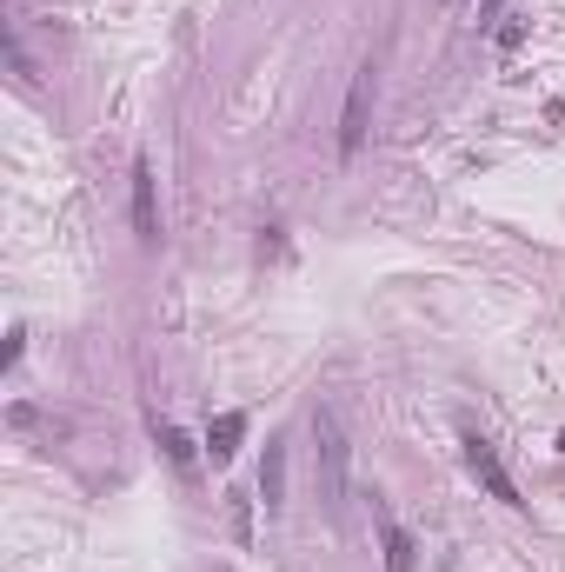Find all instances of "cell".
Returning a JSON list of instances; mask_svg holds the SVG:
<instances>
[{"instance_id":"obj_1","label":"cell","mask_w":565,"mask_h":572,"mask_svg":"<svg viewBox=\"0 0 565 572\" xmlns=\"http://www.w3.org/2000/svg\"><path fill=\"white\" fill-rule=\"evenodd\" d=\"M313 453H320V499L326 512L346 506V473H352V446H346V427H339V412L333 406H313Z\"/></svg>"},{"instance_id":"obj_2","label":"cell","mask_w":565,"mask_h":572,"mask_svg":"<svg viewBox=\"0 0 565 572\" xmlns=\"http://www.w3.org/2000/svg\"><path fill=\"white\" fill-rule=\"evenodd\" d=\"M367 114H373V61H359L352 87H346V107H339V161H352L367 147Z\"/></svg>"},{"instance_id":"obj_3","label":"cell","mask_w":565,"mask_h":572,"mask_svg":"<svg viewBox=\"0 0 565 572\" xmlns=\"http://www.w3.org/2000/svg\"><path fill=\"white\" fill-rule=\"evenodd\" d=\"M466 466H473V480H479V486H486L499 506H526V499H519V486H512V473L499 466L492 440H479V433H473V440H466Z\"/></svg>"},{"instance_id":"obj_4","label":"cell","mask_w":565,"mask_h":572,"mask_svg":"<svg viewBox=\"0 0 565 572\" xmlns=\"http://www.w3.org/2000/svg\"><path fill=\"white\" fill-rule=\"evenodd\" d=\"M133 240L160 246V206H153V161L133 153Z\"/></svg>"},{"instance_id":"obj_5","label":"cell","mask_w":565,"mask_h":572,"mask_svg":"<svg viewBox=\"0 0 565 572\" xmlns=\"http://www.w3.org/2000/svg\"><path fill=\"white\" fill-rule=\"evenodd\" d=\"M260 506H267V512L286 506V433H273L267 453H260Z\"/></svg>"},{"instance_id":"obj_6","label":"cell","mask_w":565,"mask_h":572,"mask_svg":"<svg viewBox=\"0 0 565 572\" xmlns=\"http://www.w3.org/2000/svg\"><path fill=\"white\" fill-rule=\"evenodd\" d=\"M380 546H386V572H413V552L420 546H413V533H406L393 512H380Z\"/></svg>"},{"instance_id":"obj_7","label":"cell","mask_w":565,"mask_h":572,"mask_svg":"<svg viewBox=\"0 0 565 572\" xmlns=\"http://www.w3.org/2000/svg\"><path fill=\"white\" fill-rule=\"evenodd\" d=\"M240 440H246V412H214V427H207V453H214L220 466L240 453Z\"/></svg>"},{"instance_id":"obj_8","label":"cell","mask_w":565,"mask_h":572,"mask_svg":"<svg viewBox=\"0 0 565 572\" xmlns=\"http://www.w3.org/2000/svg\"><path fill=\"white\" fill-rule=\"evenodd\" d=\"M153 440H160V453H167V459L180 466V473H187V466H193V440H187L180 427H167V420H160V427H153Z\"/></svg>"},{"instance_id":"obj_9","label":"cell","mask_w":565,"mask_h":572,"mask_svg":"<svg viewBox=\"0 0 565 572\" xmlns=\"http://www.w3.org/2000/svg\"><path fill=\"white\" fill-rule=\"evenodd\" d=\"M519 40H526V14H505V27H499V54H519Z\"/></svg>"},{"instance_id":"obj_10","label":"cell","mask_w":565,"mask_h":572,"mask_svg":"<svg viewBox=\"0 0 565 572\" xmlns=\"http://www.w3.org/2000/svg\"><path fill=\"white\" fill-rule=\"evenodd\" d=\"M8 61H14V80H21V87H34V61H27L21 34H8Z\"/></svg>"},{"instance_id":"obj_11","label":"cell","mask_w":565,"mask_h":572,"mask_svg":"<svg viewBox=\"0 0 565 572\" xmlns=\"http://www.w3.org/2000/svg\"><path fill=\"white\" fill-rule=\"evenodd\" d=\"M499 21H505V0H479V34H499Z\"/></svg>"},{"instance_id":"obj_12","label":"cell","mask_w":565,"mask_h":572,"mask_svg":"<svg viewBox=\"0 0 565 572\" xmlns=\"http://www.w3.org/2000/svg\"><path fill=\"white\" fill-rule=\"evenodd\" d=\"M21 346H27V327L8 333V353H0V367H21Z\"/></svg>"},{"instance_id":"obj_13","label":"cell","mask_w":565,"mask_h":572,"mask_svg":"<svg viewBox=\"0 0 565 572\" xmlns=\"http://www.w3.org/2000/svg\"><path fill=\"white\" fill-rule=\"evenodd\" d=\"M558 446H565V433H558Z\"/></svg>"}]
</instances>
